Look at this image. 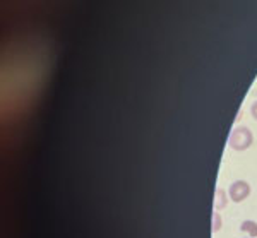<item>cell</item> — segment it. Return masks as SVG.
<instances>
[{"mask_svg":"<svg viewBox=\"0 0 257 238\" xmlns=\"http://www.w3.org/2000/svg\"><path fill=\"white\" fill-rule=\"evenodd\" d=\"M252 139H254L252 132L247 127H237L233 129L228 143H230V148L235 149V151H245L248 146L252 144Z\"/></svg>","mask_w":257,"mask_h":238,"instance_id":"1","label":"cell"},{"mask_svg":"<svg viewBox=\"0 0 257 238\" xmlns=\"http://www.w3.org/2000/svg\"><path fill=\"white\" fill-rule=\"evenodd\" d=\"M248 194H250V185L243 180L233 182L230 190H228V195H230V199L233 202H242V200H245L248 197Z\"/></svg>","mask_w":257,"mask_h":238,"instance_id":"2","label":"cell"},{"mask_svg":"<svg viewBox=\"0 0 257 238\" xmlns=\"http://www.w3.org/2000/svg\"><path fill=\"white\" fill-rule=\"evenodd\" d=\"M226 200H228V194L223 189H216L214 192V209H223L226 206Z\"/></svg>","mask_w":257,"mask_h":238,"instance_id":"3","label":"cell"},{"mask_svg":"<svg viewBox=\"0 0 257 238\" xmlns=\"http://www.w3.org/2000/svg\"><path fill=\"white\" fill-rule=\"evenodd\" d=\"M240 229H242V233H247L250 238L257 236V223L255 221H250V219L243 221V223L240 224Z\"/></svg>","mask_w":257,"mask_h":238,"instance_id":"4","label":"cell"},{"mask_svg":"<svg viewBox=\"0 0 257 238\" xmlns=\"http://www.w3.org/2000/svg\"><path fill=\"white\" fill-rule=\"evenodd\" d=\"M219 228H221V216H219V212H214L213 214V231H218Z\"/></svg>","mask_w":257,"mask_h":238,"instance_id":"5","label":"cell"},{"mask_svg":"<svg viewBox=\"0 0 257 238\" xmlns=\"http://www.w3.org/2000/svg\"><path fill=\"white\" fill-rule=\"evenodd\" d=\"M252 116H254V118L257 120V101L254 103V105H252Z\"/></svg>","mask_w":257,"mask_h":238,"instance_id":"6","label":"cell"}]
</instances>
